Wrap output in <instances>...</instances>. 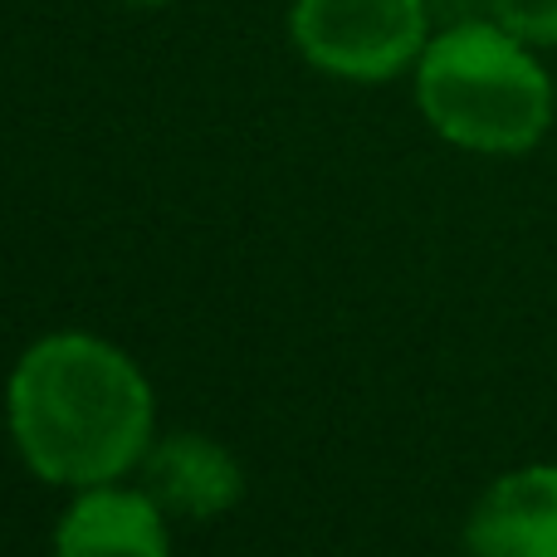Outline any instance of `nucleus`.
<instances>
[{"label":"nucleus","instance_id":"6e6552de","mask_svg":"<svg viewBox=\"0 0 557 557\" xmlns=\"http://www.w3.org/2000/svg\"><path fill=\"white\" fill-rule=\"evenodd\" d=\"M425 5H431V15L441 20V25L470 20V15H490V0H425Z\"/></svg>","mask_w":557,"mask_h":557},{"label":"nucleus","instance_id":"f257e3e1","mask_svg":"<svg viewBox=\"0 0 557 557\" xmlns=\"http://www.w3.org/2000/svg\"><path fill=\"white\" fill-rule=\"evenodd\" d=\"M15 450L45 484L94 490L152 450V386L143 367L94 333H49L5 386Z\"/></svg>","mask_w":557,"mask_h":557},{"label":"nucleus","instance_id":"423d86ee","mask_svg":"<svg viewBox=\"0 0 557 557\" xmlns=\"http://www.w3.org/2000/svg\"><path fill=\"white\" fill-rule=\"evenodd\" d=\"M54 557H172L166 513L147 490H117V480L78 490L59 519Z\"/></svg>","mask_w":557,"mask_h":557},{"label":"nucleus","instance_id":"0eeeda50","mask_svg":"<svg viewBox=\"0 0 557 557\" xmlns=\"http://www.w3.org/2000/svg\"><path fill=\"white\" fill-rule=\"evenodd\" d=\"M490 15L533 49H557V0H490Z\"/></svg>","mask_w":557,"mask_h":557},{"label":"nucleus","instance_id":"f03ea898","mask_svg":"<svg viewBox=\"0 0 557 557\" xmlns=\"http://www.w3.org/2000/svg\"><path fill=\"white\" fill-rule=\"evenodd\" d=\"M416 103L450 147L519 157L548 137L557 84L533 45L494 15H470L435 29L416 59Z\"/></svg>","mask_w":557,"mask_h":557},{"label":"nucleus","instance_id":"20e7f679","mask_svg":"<svg viewBox=\"0 0 557 557\" xmlns=\"http://www.w3.org/2000/svg\"><path fill=\"white\" fill-rule=\"evenodd\" d=\"M470 557H557V465H523L480 494L465 523Z\"/></svg>","mask_w":557,"mask_h":557},{"label":"nucleus","instance_id":"7ed1b4c3","mask_svg":"<svg viewBox=\"0 0 557 557\" xmlns=\"http://www.w3.org/2000/svg\"><path fill=\"white\" fill-rule=\"evenodd\" d=\"M435 15L425 0H294L288 39L313 69L352 84H382L425 54Z\"/></svg>","mask_w":557,"mask_h":557},{"label":"nucleus","instance_id":"39448f33","mask_svg":"<svg viewBox=\"0 0 557 557\" xmlns=\"http://www.w3.org/2000/svg\"><path fill=\"white\" fill-rule=\"evenodd\" d=\"M143 490L166 519H215L245 494V470L211 435H166L143 455Z\"/></svg>","mask_w":557,"mask_h":557},{"label":"nucleus","instance_id":"1a4fd4ad","mask_svg":"<svg viewBox=\"0 0 557 557\" xmlns=\"http://www.w3.org/2000/svg\"><path fill=\"white\" fill-rule=\"evenodd\" d=\"M133 5H162V0H133Z\"/></svg>","mask_w":557,"mask_h":557}]
</instances>
